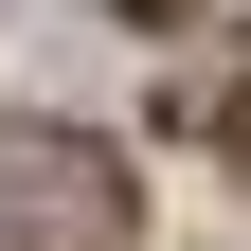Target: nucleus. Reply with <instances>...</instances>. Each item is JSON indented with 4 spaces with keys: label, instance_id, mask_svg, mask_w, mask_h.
Returning <instances> with one entry per match:
<instances>
[{
    "label": "nucleus",
    "instance_id": "obj_1",
    "mask_svg": "<svg viewBox=\"0 0 251 251\" xmlns=\"http://www.w3.org/2000/svg\"><path fill=\"white\" fill-rule=\"evenodd\" d=\"M144 179L90 144V126H18L0 144V251H126Z\"/></svg>",
    "mask_w": 251,
    "mask_h": 251
},
{
    "label": "nucleus",
    "instance_id": "obj_2",
    "mask_svg": "<svg viewBox=\"0 0 251 251\" xmlns=\"http://www.w3.org/2000/svg\"><path fill=\"white\" fill-rule=\"evenodd\" d=\"M108 18H179V0H108Z\"/></svg>",
    "mask_w": 251,
    "mask_h": 251
}]
</instances>
